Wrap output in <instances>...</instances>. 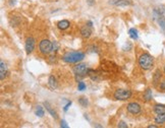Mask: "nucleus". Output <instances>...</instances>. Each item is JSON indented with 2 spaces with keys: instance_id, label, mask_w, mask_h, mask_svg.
<instances>
[{
  "instance_id": "1",
  "label": "nucleus",
  "mask_w": 165,
  "mask_h": 128,
  "mask_svg": "<svg viewBox=\"0 0 165 128\" xmlns=\"http://www.w3.org/2000/svg\"><path fill=\"white\" fill-rule=\"evenodd\" d=\"M85 59V53L82 51H71L65 53L62 56V60L66 63H78Z\"/></svg>"
},
{
  "instance_id": "2",
  "label": "nucleus",
  "mask_w": 165,
  "mask_h": 128,
  "mask_svg": "<svg viewBox=\"0 0 165 128\" xmlns=\"http://www.w3.org/2000/svg\"><path fill=\"white\" fill-rule=\"evenodd\" d=\"M139 65L142 69L149 70L153 67L154 65V59L149 53H144L139 57Z\"/></svg>"
},
{
  "instance_id": "3",
  "label": "nucleus",
  "mask_w": 165,
  "mask_h": 128,
  "mask_svg": "<svg viewBox=\"0 0 165 128\" xmlns=\"http://www.w3.org/2000/svg\"><path fill=\"white\" fill-rule=\"evenodd\" d=\"M39 49H40L41 53L44 55H48L50 54L53 51V43L51 41L47 40V39H44L40 42L39 44Z\"/></svg>"
},
{
  "instance_id": "4",
  "label": "nucleus",
  "mask_w": 165,
  "mask_h": 128,
  "mask_svg": "<svg viewBox=\"0 0 165 128\" xmlns=\"http://www.w3.org/2000/svg\"><path fill=\"white\" fill-rule=\"evenodd\" d=\"M131 97V92L129 90H117L114 93V99L117 101H127Z\"/></svg>"
},
{
  "instance_id": "5",
  "label": "nucleus",
  "mask_w": 165,
  "mask_h": 128,
  "mask_svg": "<svg viewBox=\"0 0 165 128\" xmlns=\"http://www.w3.org/2000/svg\"><path fill=\"white\" fill-rule=\"evenodd\" d=\"M88 67L84 63L78 64L73 67V72H75L76 76H79V77H85L86 75H88Z\"/></svg>"
},
{
  "instance_id": "6",
  "label": "nucleus",
  "mask_w": 165,
  "mask_h": 128,
  "mask_svg": "<svg viewBox=\"0 0 165 128\" xmlns=\"http://www.w3.org/2000/svg\"><path fill=\"white\" fill-rule=\"evenodd\" d=\"M35 44H36V41L33 37H29L26 40V45H24V48H26L27 54H31V53L34 51L35 49Z\"/></svg>"
},
{
  "instance_id": "7",
  "label": "nucleus",
  "mask_w": 165,
  "mask_h": 128,
  "mask_svg": "<svg viewBox=\"0 0 165 128\" xmlns=\"http://www.w3.org/2000/svg\"><path fill=\"white\" fill-rule=\"evenodd\" d=\"M127 112L131 113V114L133 115H137V114H140L141 113V106H140L138 103H129V105H127Z\"/></svg>"
},
{
  "instance_id": "8",
  "label": "nucleus",
  "mask_w": 165,
  "mask_h": 128,
  "mask_svg": "<svg viewBox=\"0 0 165 128\" xmlns=\"http://www.w3.org/2000/svg\"><path fill=\"white\" fill-rule=\"evenodd\" d=\"M153 14H154L155 19H157V18L161 15H165V5H159L154 8Z\"/></svg>"
},
{
  "instance_id": "9",
  "label": "nucleus",
  "mask_w": 165,
  "mask_h": 128,
  "mask_svg": "<svg viewBox=\"0 0 165 128\" xmlns=\"http://www.w3.org/2000/svg\"><path fill=\"white\" fill-rule=\"evenodd\" d=\"M81 35H82V38H85V39L90 38L91 35H92V28L89 26L88 24H87V26H84L81 29Z\"/></svg>"
},
{
  "instance_id": "10",
  "label": "nucleus",
  "mask_w": 165,
  "mask_h": 128,
  "mask_svg": "<svg viewBox=\"0 0 165 128\" xmlns=\"http://www.w3.org/2000/svg\"><path fill=\"white\" fill-rule=\"evenodd\" d=\"M6 74H7V66L3 61H1L0 62V79L3 80L5 78Z\"/></svg>"
},
{
  "instance_id": "11",
  "label": "nucleus",
  "mask_w": 165,
  "mask_h": 128,
  "mask_svg": "<svg viewBox=\"0 0 165 128\" xmlns=\"http://www.w3.org/2000/svg\"><path fill=\"white\" fill-rule=\"evenodd\" d=\"M109 4H112L115 6H127L131 3L127 0H109Z\"/></svg>"
},
{
  "instance_id": "12",
  "label": "nucleus",
  "mask_w": 165,
  "mask_h": 128,
  "mask_svg": "<svg viewBox=\"0 0 165 128\" xmlns=\"http://www.w3.org/2000/svg\"><path fill=\"white\" fill-rule=\"evenodd\" d=\"M57 26H58L59 30H62V31L67 30V29L71 26V22L66 19H62V20H60V22H57Z\"/></svg>"
},
{
  "instance_id": "13",
  "label": "nucleus",
  "mask_w": 165,
  "mask_h": 128,
  "mask_svg": "<svg viewBox=\"0 0 165 128\" xmlns=\"http://www.w3.org/2000/svg\"><path fill=\"white\" fill-rule=\"evenodd\" d=\"M48 84H49V86H50V88H52V90H55V88H57V86H58V82H57L56 78H55L53 75H50V76H49Z\"/></svg>"
},
{
  "instance_id": "14",
  "label": "nucleus",
  "mask_w": 165,
  "mask_h": 128,
  "mask_svg": "<svg viewBox=\"0 0 165 128\" xmlns=\"http://www.w3.org/2000/svg\"><path fill=\"white\" fill-rule=\"evenodd\" d=\"M154 112L156 114H165V105L156 104L154 106Z\"/></svg>"
},
{
  "instance_id": "15",
  "label": "nucleus",
  "mask_w": 165,
  "mask_h": 128,
  "mask_svg": "<svg viewBox=\"0 0 165 128\" xmlns=\"http://www.w3.org/2000/svg\"><path fill=\"white\" fill-rule=\"evenodd\" d=\"M44 106L46 107L47 111H48V112L50 113V114H51V116H52L53 118H54V119H57V118H58V115H57V113L55 112V111L53 110L52 108H51L50 104H49L48 102H45V103H44Z\"/></svg>"
},
{
  "instance_id": "16",
  "label": "nucleus",
  "mask_w": 165,
  "mask_h": 128,
  "mask_svg": "<svg viewBox=\"0 0 165 128\" xmlns=\"http://www.w3.org/2000/svg\"><path fill=\"white\" fill-rule=\"evenodd\" d=\"M161 71L160 70H156L155 74H154V77H153V82L155 86H157L158 83H160V79H161Z\"/></svg>"
},
{
  "instance_id": "17",
  "label": "nucleus",
  "mask_w": 165,
  "mask_h": 128,
  "mask_svg": "<svg viewBox=\"0 0 165 128\" xmlns=\"http://www.w3.org/2000/svg\"><path fill=\"white\" fill-rule=\"evenodd\" d=\"M155 123L156 124L165 123V114H157V116L155 117Z\"/></svg>"
},
{
  "instance_id": "18",
  "label": "nucleus",
  "mask_w": 165,
  "mask_h": 128,
  "mask_svg": "<svg viewBox=\"0 0 165 128\" xmlns=\"http://www.w3.org/2000/svg\"><path fill=\"white\" fill-rule=\"evenodd\" d=\"M129 37H131V39H134V40H137V39L139 38L138 31L136 30V29H129Z\"/></svg>"
},
{
  "instance_id": "19",
  "label": "nucleus",
  "mask_w": 165,
  "mask_h": 128,
  "mask_svg": "<svg viewBox=\"0 0 165 128\" xmlns=\"http://www.w3.org/2000/svg\"><path fill=\"white\" fill-rule=\"evenodd\" d=\"M144 100L147 101V102H149V101L152 100V90H150V88L146 90L145 93H144Z\"/></svg>"
},
{
  "instance_id": "20",
  "label": "nucleus",
  "mask_w": 165,
  "mask_h": 128,
  "mask_svg": "<svg viewBox=\"0 0 165 128\" xmlns=\"http://www.w3.org/2000/svg\"><path fill=\"white\" fill-rule=\"evenodd\" d=\"M35 114H36V116L38 117H43L45 114L44 112V109H43L42 106H37L36 107V111H35Z\"/></svg>"
},
{
  "instance_id": "21",
  "label": "nucleus",
  "mask_w": 165,
  "mask_h": 128,
  "mask_svg": "<svg viewBox=\"0 0 165 128\" xmlns=\"http://www.w3.org/2000/svg\"><path fill=\"white\" fill-rule=\"evenodd\" d=\"M157 22H158V24H159L160 28H161L163 31H165V16L164 15L159 16V17L157 18Z\"/></svg>"
},
{
  "instance_id": "22",
  "label": "nucleus",
  "mask_w": 165,
  "mask_h": 128,
  "mask_svg": "<svg viewBox=\"0 0 165 128\" xmlns=\"http://www.w3.org/2000/svg\"><path fill=\"white\" fill-rule=\"evenodd\" d=\"M79 103H80V105L82 106V107H87L89 105L88 99H86V98H80L79 99Z\"/></svg>"
},
{
  "instance_id": "23",
  "label": "nucleus",
  "mask_w": 165,
  "mask_h": 128,
  "mask_svg": "<svg viewBox=\"0 0 165 128\" xmlns=\"http://www.w3.org/2000/svg\"><path fill=\"white\" fill-rule=\"evenodd\" d=\"M87 88V86L82 81H80L79 84H78V90H80V92H82V90H85Z\"/></svg>"
},
{
  "instance_id": "24",
  "label": "nucleus",
  "mask_w": 165,
  "mask_h": 128,
  "mask_svg": "<svg viewBox=\"0 0 165 128\" xmlns=\"http://www.w3.org/2000/svg\"><path fill=\"white\" fill-rule=\"evenodd\" d=\"M117 126H118L119 128H127V124H125V122H123V121H120Z\"/></svg>"
},
{
  "instance_id": "25",
  "label": "nucleus",
  "mask_w": 165,
  "mask_h": 128,
  "mask_svg": "<svg viewBox=\"0 0 165 128\" xmlns=\"http://www.w3.org/2000/svg\"><path fill=\"white\" fill-rule=\"evenodd\" d=\"M71 104H73V103H71V102H67V104L64 106V109H63V110H64L65 112H66V111L69 110V107L71 106Z\"/></svg>"
},
{
  "instance_id": "26",
  "label": "nucleus",
  "mask_w": 165,
  "mask_h": 128,
  "mask_svg": "<svg viewBox=\"0 0 165 128\" xmlns=\"http://www.w3.org/2000/svg\"><path fill=\"white\" fill-rule=\"evenodd\" d=\"M61 127H63V128H69V125H67V123L65 122L64 120H61V125H60Z\"/></svg>"
},
{
  "instance_id": "27",
  "label": "nucleus",
  "mask_w": 165,
  "mask_h": 128,
  "mask_svg": "<svg viewBox=\"0 0 165 128\" xmlns=\"http://www.w3.org/2000/svg\"><path fill=\"white\" fill-rule=\"evenodd\" d=\"M159 88H160V90H165V80H164V81H162V82H160Z\"/></svg>"
},
{
  "instance_id": "28",
  "label": "nucleus",
  "mask_w": 165,
  "mask_h": 128,
  "mask_svg": "<svg viewBox=\"0 0 165 128\" xmlns=\"http://www.w3.org/2000/svg\"><path fill=\"white\" fill-rule=\"evenodd\" d=\"M58 50V44L56 42H53V51H57Z\"/></svg>"
},
{
  "instance_id": "29",
  "label": "nucleus",
  "mask_w": 165,
  "mask_h": 128,
  "mask_svg": "<svg viewBox=\"0 0 165 128\" xmlns=\"http://www.w3.org/2000/svg\"><path fill=\"white\" fill-rule=\"evenodd\" d=\"M95 2H96L95 0H87V3H88L90 6H93V5H94Z\"/></svg>"
},
{
  "instance_id": "30",
  "label": "nucleus",
  "mask_w": 165,
  "mask_h": 128,
  "mask_svg": "<svg viewBox=\"0 0 165 128\" xmlns=\"http://www.w3.org/2000/svg\"><path fill=\"white\" fill-rule=\"evenodd\" d=\"M87 24H88L89 26H91V28H92V26H93V24H92V22H90V20H89V22H87Z\"/></svg>"
},
{
  "instance_id": "31",
  "label": "nucleus",
  "mask_w": 165,
  "mask_h": 128,
  "mask_svg": "<svg viewBox=\"0 0 165 128\" xmlns=\"http://www.w3.org/2000/svg\"><path fill=\"white\" fill-rule=\"evenodd\" d=\"M148 128H157V126H156V125H149Z\"/></svg>"
},
{
  "instance_id": "32",
  "label": "nucleus",
  "mask_w": 165,
  "mask_h": 128,
  "mask_svg": "<svg viewBox=\"0 0 165 128\" xmlns=\"http://www.w3.org/2000/svg\"><path fill=\"white\" fill-rule=\"evenodd\" d=\"M164 73H165V65H164Z\"/></svg>"
}]
</instances>
